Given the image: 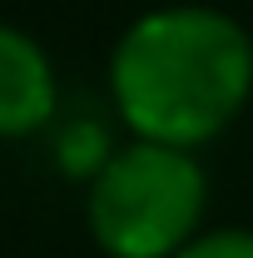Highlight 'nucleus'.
<instances>
[{
    "mask_svg": "<svg viewBox=\"0 0 253 258\" xmlns=\"http://www.w3.org/2000/svg\"><path fill=\"white\" fill-rule=\"evenodd\" d=\"M174 258H253V228H214V233H194Z\"/></svg>",
    "mask_w": 253,
    "mask_h": 258,
    "instance_id": "20e7f679",
    "label": "nucleus"
},
{
    "mask_svg": "<svg viewBox=\"0 0 253 258\" xmlns=\"http://www.w3.org/2000/svg\"><path fill=\"white\" fill-rule=\"evenodd\" d=\"M204 169L189 149L134 139L90 179L85 219L109 258H174L204 214Z\"/></svg>",
    "mask_w": 253,
    "mask_h": 258,
    "instance_id": "f03ea898",
    "label": "nucleus"
},
{
    "mask_svg": "<svg viewBox=\"0 0 253 258\" xmlns=\"http://www.w3.org/2000/svg\"><path fill=\"white\" fill-rule=\"evenodd\" d=\"M109 90L124 124L169 149H194L238 119L253 95V40L214 5H164L139 15L114 55Z\"/></svg>",
    "mask_w": 253,
    "mask_h": 258,
    "instance_id": "f257e3e1",
    "label": "nucleus"
},
{
    "mask_svg": "<svg viewBox=\"0 0 253 258\" xmlns=\"http://www.w3.org/2000/svg\"><path fill=\"white\" fill-rule=\"evenodd\" d=\"M55 109V70L50 55L25 30L0 25V139L40 129Z\"/></svg>",
    "mask_w": 253,
    "mask_h": 258,
    "instance_id": "7ed1b4c3",
    "label": "nucleus"
}]
</instances>
